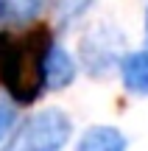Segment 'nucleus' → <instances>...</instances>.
I'll use <instances>...</instances> for the list:
<instances>
[{
    "label": "nucleus",
    "mask_w": 148,
    "mask_h": 151,
    "mask_svg": "<svg viewBox=\"0 0 148 151\" xmlns=\"http://www.w3.org/2000/svg\"><path fill=\"white\" fill-rule=\"evenodd\" d=\"M73 78H76V59L61 45L50 42L48 53H45V87L48 90H64Z\"/></svg>",
    "instance_id": "obj_3"
},
{
    "label": "nucleus",
    "mask_w": 148,
    "mask_h": 151,
    "mask_svg": "<svg viewBox=\"0 0 148 151\" xmlns=\"http://www.w3.org/2000/svg\"><path fill=\"white\" fill-rule=\"evenodd\" d=\"M145 39H148V9H145Z\"/></svg>",
    "instance_id": "obj_8"
},
{
    "label": "nucleus",
    "mask_w": 148,
    "mask_h": 151,
    "mask_svg": "<svg viewBox=\"0 0 148 151\" xmlns=\"http://www.w3.org/2000/svg\"><path fill=\"white\" fill-rule=\"evenodd\" d=\"M14 120H17V109H14V104H11L9 98L0 95V143H3L6 137L11 134V129H14Z\"/></svg>",
    "instance_id": "obj_7"
},
{
    "label": "nucleus",
    "mask_w": 148,
    "mask_h": 151,
    "mask_svg": "<svg viewBox=\"0 0 148 151\" xmlns=\"http://www.w3.org/2000/svg\"><path fill=\"white\" fill-rule=\"evenodd\" d=\"M76 151H126V137L115 126H89L78 137Z\"/></svg>",
    "instance_id": "obj_4"
},
{
    "label": "nucleus",
    "mask_w": 148,
    "mask_h": 151,
    "mask_svg": "<svg viewBox=\"0 0 148 151\" xmlns=\"http://www.w3.org/2000/svg\"><path fill=\"white\" fill-rule=\"evenodd\" d=\"M73 134V123L61 109H39L25 118L0 151H61Z\"/></svg>",
    "instance_id": "obj_2"
},
{
    "label": "nucleus",
    "mask_w": 148,
    "mask_h": 151,
    "mask_svg": "<svg viewBox=\"0 0 148 151\" xmlns=\"http://www.w3.org/2000/svg\"><path fill=\"white\" fill-rule=\"evenodd\" d=\"M45 0H0V25H25L36 20Z\"/></svg>",
    "instance_id": "obj_6"
},
{
    "label": "nucleus",
    "mask_w": 148,
    "mask_h": 151,
    "mask_svg": "<svg viewBox=\"0 0 148 151\" xmlns=\"http://www.w3.org/2000/svg\"><path fill=\"white\" fill-rule=\"evenodd\" d=\"M50 34L45 28L28 31L22 37L11 39L9 53L0 67V84L11 95L14 104H34L45 87V53L50 48Z\"/></svg>",
    "instance_id": "obj_1"
},
{
    "label": "nucleus",
    "mask_w": 148,
    "mask_h": 151,
    "mask_svg": "<svg viewBox=\"0 0 148 151\" xmlns=\"http://www.w3.org/2000/svg\"><path fill=\"white\" fill-rule=\"evenodd\" d=\"M123 87L134 95H148V50H134L120 62Z\"/></svg>",
    "instance_id": "obj_5"
}]
</instances>
